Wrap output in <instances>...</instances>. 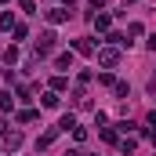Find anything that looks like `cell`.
<instances>
[{"label": "cell", "instance_id": "obj_11", "mask_svg": "<svg viewBox=\"0 0 156 156\" xmlns=\"http://www.w3.org/2000/svg\"><path fill=\"white\" fill-rule=\"evenodd\" d=\"M94 29H109V15H98L94 18Z\"/></svg>", "mask_w": 156, "mask_h": 156}, {"label": "cell", "instance_id": "obj_9", "mask_svg": "<svg viewBox=\"0 0 156 156\" xmlns=\"http://www.w3.org/2000/svg\"><path fill=\"white\" fill-rule=\"evenodd\" d=\"M18 120H22V123H33V120H37V113H33V109H22V113H18Z\"/></svg>", "mask_w": 156, "mask_h": 156}, {"label": "cell", "instance_id": "obj_1", "mask_svg": "<svg viewBox=\"0 0 156 156\" xmlns=\"http://www.w3.org/2000/svg\"><path fill=\"white\" fill-rule=\"evenodd\" d=\"M51 47H55V33L47 29V33H40V40H37V58H44V55H51Z\"/></svg>", "mask_w": 156, "mask_h": 156}, {"label": "cell", "instance_id": "obj_10", "mask_svg": "<svg viewBox=\"0 0 156 156\" xmlns=\"http://www.w3.org/2000/svg\"><path fill=\"white\" fill-rule=\"evenodd\" d=\"M11 26H15V18H11V11H7V15H0V29H11Z\"/></svg>", "mask_w": 156, "mask_h": 156}, {"label": "cell", "instance_id": "obj_2", "mask_svg": "<svg viewBox=\"0 0 156 156\" xmlns=\"http://www.w3.org/2000/svg\"><path fill=\"white\" fill-rule=\"evenodd\" d=\"M98 62H102L105 69H113V66L120 62V55H116V51H109V47H105V51H98Z\"/></svg>", "mask_w": 156, "mask_h": 156}, {"label": "cell", "instance_id": "obj_8", "mask_svg": "<svg viewBox=\"0 0 156 156\" xmlns=\"http://www.w3.org/2000/svg\"><path fill=\"white\" fill-rule=\"evenodd\" d=\"M44 105H47V109H55V105H58V94H55V91H47V94H44Z\"/></svg>", "mask_w": 156, "mask_h": 156}, {"label": "cell", "instance_id": "obj_3", "mask_svg": "<svg viewBox=\"0 0 156 156\" xmlns=\"http://www.w3.org/2000/svg\"><path fill=\"white\" fill-rule=\"evenodd\" d=\"M73 47H76L80 55H91V51H94V44H91V40H87V37H80L76 44H73Z\"/></svg>", "mask_w": 156, "mask_h": 156}, {"label": "cell", "instance_id": "obj_7", "mask_svg": "<svg viewBox=\"0 0 156 156\" xmlns=\"http://www.w3.org/2000/svg\"><path fill=\"white\" fill-rule=\"evenodd\" d=\"M0 109H4V113H7V109H15V98H11V91H7V94H0Z\"/></svg>", "mask_w": 156, "mask_h": 156}, {"label": "cell", "instance_id": "obj_12", "mask_svg": "<svg viewBox=\"0 0 156 156\" xmlns=\"http://www.w3.org/2000/svg\"><path fill=\"white\" fill-rule=\"evenodd\" d=\"M149 51H156V33H153V37H149Z\"/></svg>", "mask_w": 156, "mask_h": 156}, {"label": "cell", "instance_id": "obj_5", "mask_svg": "<svg viewBox=\"0 0 156 156\" xmlns=\"http://www.w3.org/2000/svg\"><path fill=\"white\" fill-rule=\"evenodd\" d=\"M73 127H76V116H73V113H66L62 123H58V131H73Z\"/></svg>", "mask_w": 156, "mask_h": 156}, {"label": "cell", "instance_id": "obj_4", "mask_svg": "<svg viewBox=\"0 0 156 156\" xmlns=\"http://www.w3.org/2000/svg\"><path fill=\"white\" fill-rule=\"evenodd\" d=\"M47 18H51V22H66L69 11H66V7H55V11H47Z\"/></svg>", "mask_w": 156, "mask_h": 156}, {"label": "cell", "instance_id": "obj_6", "mask_svg": "<svg viewBox=\"0 0 156 156\" xmlns=\"http://www.w3.org/2000/svg\"><path fill=\"white\" fill-rule=\"evenodd\" d=\"M55 62H58V69H69V66H73V55H69V51H62Z\"/></svg>", "mask_w": 156, "mask_h": 156}]
</instances>
